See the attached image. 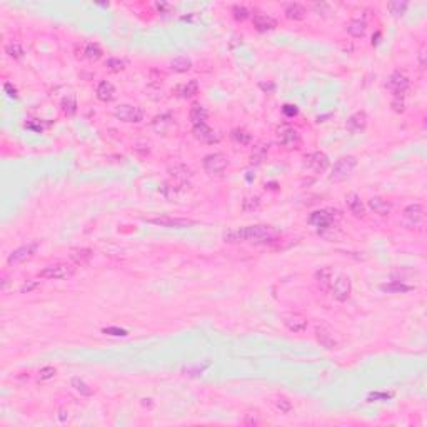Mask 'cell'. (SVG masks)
Wrapping results in <instances>:
<instances>
[{
	"instance_id": "1",
	"label": "cell",
	"mask_w": 427,
	"mask_h": 427,
	"mask_svg": "<svg viewBox=\"0 0 427 427\" xmlns=\"http://www.w3.org/2000/svg\"><path fill=\"white\" fill-rule=\"evenodd\" d=\"M276 239V231L265 224H257V226H247L242 229H235L224 234V240L229 244L235 242H255V244H267Z\"/></svg>"
},
{
	"instance_id": "2",
	"label": "cell",
	"mask_w": 427,
	"mask_h": 427,
	"mask_svg": "<svg viewBox=\"0 0 427 427\" xmlns=\"http://www.w3.org/2000/svg\"><path fill=\"white\" fill-rule=\"evenodd\" d=\"M342 219V214L341 210L337 209H321V210H315L312 212L307 222L310 226H314L319 229V232H324V231H329V229L336 227L337 222Z\"/></svg>"
},
{
	"instance_id": "3",
	"label": "cell",
	"mask_w": 427,
	"mask_h": 427,
	"mask_svg": "<svg viewBox=\"0 0 427 427\" xmlns=\"http://www.w3.org/2000/svg\"><path fill=\"white\" fill-rule=\"evenodd\" d=\"M75 274V265L67 264V262H56L50 264L39 272V277L47 279V281H64V279H70Z\"/></svg>"
},
{
	"instance_id": "4",
	"label": "cell",
	"mask_w": 427,
	"mask_h": 427,
	"mask_svg": "<svg viewBox=\"0 0 427 427\" xmlns=\"http://www.w3.org/2000/svg\"><path fill=\"white\" fill-rule=\"evenodd\" d=\"M355 167H357V157H354V155L341 157L336 164H334L329 180H332V182H342V180L350 177V174L354 172Z\"/></svg>"
},
{
	"instance_id": "5",
	"label": "cell",
	"mask_w": 427,
	"mask_h": 427,
	"mask_svg": "<svg viewBox=\"0 0 427 427\" xmlns=\"http://www.w3.org/2000/svg\"><path fill=\"white\" fill-rule=\"evenodd\" d=\"M329 291L336 300H339V302H346L350 297V294H352V281H350V277L346 276V274H337V276L334 277Z\"/></svg>"
},
{
	"instance_id": "6",
	"label": "cell",
	"mask_w": 427,
	"mask_h": 427,
	"mask_svg": "<svg viewBox=\"0 0 427 427\" xmlns=\"http://www.w3.org/2000/svg\"><path fill=\"white\" fill-rule=\"evenodd\" d=\"M227 166H229V158L222 152H214V154L205 155L204 162H202V167H204V171L209 175H222L226 172Z\"/></svg>"
},
{
	"instance_id": "7",
	"label": "cell",
	"mask_w": 427,
	"mask_h": 427,
	"mask_svg": "<svg viewBox=\"0 0 427 427\" xmlns=\"http://www.w3.org/2000/svg\"><path fill=\"white\" fill-rule=\"evenodd\" d=\"M277 139L281 147H284L286 150H299L300 145H302V135H300V132L297 129L289 127V125L279 130Z\"/></svg>"
},
{
	"instance_id": "8",
	"label": "cell",
	"mask_w": 427,
	"mask_h": 427,
	"mask_svg": "<svg viewBox=\"0 0 427 427\" xmlns=\"http://www.w3.org/2000/svg\"><path fill=\"white\" fill-rule=\"evenodd\" d=\"M114 116L117 120L127 124H139L144 120V111L139 105H130V103H122V105L116 107Z\"/></svg>"
},
{
	"instance_id": "9",
	"label": "cell",
	"mask_w": 427,
	"mask_h": 427,
	"mask_svg": "<svg viewBox=\"0 0 427 427\" xmlns=\"http://www.w3.org/2000/svg\"><path fill=\"white\" fill-rule=\"evenodd\" d=\"M409 85H410V79L404 70H394L386 82V87L394 95H402L409 89Z\"/></svg>"
},
{
	"instance_id": "10",
	"label": "cell",
	"mask_w": 427,
	"mask_h": 427,
	"mask_svg": "<svg viewBox=\"0 0 427 427\" xmlns=\"http://www.w3.org/2000/svg\"><path fill=\"white\" fill-rule=\"evenodd\" d=\"M37 249H39V242H30V244L22 245L19 249H15L7 259L9 265H17V264H22V262L32 259V257L35 255Z\"/></svg>"
},
{
	"instance_id": "11",
	"label": "cell",
	"mask_w": 427,
	"mask_h": 427,
	"mask_svg": "<svg viewBox=\"0 0 427 427\" xmlns=\"http://www.w3.org/2000/svg\"><path fill=\"white\" fill-rule=\"evenodd\" d=\"M192 134L194 137L202 144H217L221 140V135H219L212 127H209L207 124H197L192 127Z\"/></svg>"
},
{
	"instance_id": "12",
	"label": "cell",
	"mask_w": 427,
	"mask_h": 427,
	"mask_svg": "<svg viewBox=\"0 0 427 427\" xmlns=\"http://www.w3.org/2000/svg\"><path fill=\"white\" fill-rule=\"evenodd\" d=\"M147 222L155 224V226H161V227H174V229H184V227L195 226V221H190V219H174L169 216L147 219Z\"/></svg>"
},
{
	"instance_id": "13",
	"label": "cell",
	"mask_w": 427,
	"mask_h": 427,
	"mask_svg": "<svg viewBox=\"0 0 427 427\" xmlns=\"http://www.w3.org/2000/svg\"><path fill=\"white\" fill-rule=\"evenodd\" d=\"M284 326L287 327L289 331L294 332V334H300V332H304L305 329H307V317L302 315V314H297V312H292V314H287V315H284Z\"/></svg>"
},
{
	"instance_id": "14",
	"label": "cell",
	"mask_w": 427,
	"mask_h": 427,
	"mask_svg": "<svg viewBox=\"0 0 427 427\" xmlns=\"http://www.w3.org/2000/svg\"><path fill=\"white\" fill-rule=\"evenodd\" d=\"M305 166L312 169L315 174H322L329 167V157L324 152H312V154L305 155Z\"/></svg>"
},
{
	"instance_id": "15",
	"label": "cell",
	"mask_w": 427,
	"mask_h": 427,
	"mask_svg": "<svg viewBox=\"0 0 427 427\" xmlns=\"http://www.w3.org/2000/svg\"><path fill=\"white\" fill-rule=\"evenodd\" d=\"M402 216L410 224V226H417V224L422 226V224H424V216H425L424 205L419 204V202H415V204H409L406 209H404Z\"/></svg>"
},
{
	"instance_id": "16",
	"label": "cell",
	"mask_w": 427,
	"mask_h": 427,
	"mask_svg": "<svg viewBox=\"0 0 427 427\" xmlns=\"http://www.w3.org/2000/svg\"><path fill=\"white\" fill-rule=\"evenodd\" d=\"M346 127H347L349 132H352V134L362 132V130L367 127V114H365L364 111L354 112L352 116L347 119Z\"/></svg>"
},
{
	"instance_id": "17",
	"label": "cell",
	"mask_w": 427,
	"mask_h": 427,
	"mask_svg": "<svg viewBox=\"0 0 427 427\" xmlns=\"http://www.w3.org/2000/svg\"><path fill=\"white\" fill-rule=\"evenodd\" d=\"M252 24L259 32H269V30H274L277 27V20L274 17H271V15H267V14L255 12L254 17H252Z\"/></svg>"
},
{
	"instance_id": "18",
	"label": "cell",
	"mask_w": 427,
	"mask_h": 427,
	"mask_svg": "<svg viewBox=\"0 0 427 427\" xmlns=\"http://www.w3.org/2000/svg\"><path fill=\"white\" fill-rule=\"evenodd\" d=\"M346 204H347L349 212L352 214L354 217L362 219L365 216V207L362 204V200H360V197L355 192H350L346 195Z\"/></svg>"
},
{
	"instance_id": "19",
	"label": "cell",
	"mask_w": 427,
	"mask_h": 427,
	"mask_svg": "<svg viewBox=\"0 0 427 427\" xmlns=\"http://www.w3.org/2000/svg\"><path fill=\"white\" fill-rule=\"evenodd\" d=\"M95 95L98 100L102 102H112L114 98H116V87H114L109 80H102L98 82L97 89H95Z\"/></svg>"
},
{
	"instance_id": "20",
	"label": "cell",
	"mask_w": 427,
	"mask_h": 427,
	"mask_svg": "<svg viewBox=\"0 0 427 427\" xmlns=\"http://www.w3.org/2000/svg\"><path fill=\"white\" fill-rule=\"evenodd\" d=\"M332 281H334V271L331 267H322V269L315 272V282L321 291H324V292L329 291Z\"/></svg>"
},
{
	"instance_id": "21",
	"label": "cell",
	"mask_w": 427,
	"mask_h": 427,
	"mask_svg": "<svg viewBox=\"0 0 427 427\" xmlns=\"http://www.w3.org/2000/svg\"><path fill=\"white\" fill-rule=\"evenodd\" d=\"M267 154H269V144H264V142H259V144H255L252 147V150H250V164H255V166H259L267 158Z\"/></svg>"
},
{
	"instance_id": "22",
	"label": "cell",
	"mask_w": 427,
	"mask_h": 427,
	"mask_svg": "<svg viewBox=\"0 0 427 427\" xmlns=\"http://www.w3.org/2000/svg\"><path fill=\"white\" fill-rule=\"evenodd\" d=\"M315 337H317V342H319L321 346L326 347V349H334V347L337 346V342H336V339H334L332 332L327 331L326 327H317V329H315Z\"/></svg>"
},
{
	"instance_id": "23",
	"label": "cell",
	"mask_w": 427,
	"mask_h": 427,
	"mask_svg": "<svg viewBox=\"0 0 427 427\" xmlns=\"http://www.w3.org/2000/svg\"><path fill=\"white\" fill-rule=\"evenodd\" d=\"M284 14H286V17L289 20H302L305 15H307V10L302 4H297V2H292V4H287L286 5V10H284Z\"/></svg>"
},
{
	"instance_id": "24",
	"label": "cell",
	"mask_w": 427,
	"mask_h": 427,
	"mask_svg": "<svg viewBox=\"0 0 427 427\" xmlns=\"http://www.w3.org/2000/svg\"><path fill=\"white\" fill-rule=\"evenodd\" d=\"M381 289L389 294H406V292L414 291V286H409V284H406L404 281H392L389 284H382Z\"/></svg>"
},
{
	"instance_id": "25",
	"label": "cell",
	"mask_w": 427,
	"mask_h": 427,
	"mask_svg": "<svg viewBox=\"0 0 427 427\" xmlns=\"http://www.w3.org/2000/svg\"><path fill=\"white\" fill-rule=\"evenodd\" d=\"M369 207H370V210H374V214H379L382 217L389 216L392 210V205L389 204L387 200L382 199V197H372L369 200Z\"/></svg>"
},
{
	"instance_id": "26",
	"label": "cell",
	"mask_w": 427,
	"mask_h": 427,
	"mask_svg": "<svg viewBox=\"0 0 427 427\" xmlns=\"http://www.w3.org/2000/svg\"><path fill=\"white\" fill-rule=\"evenodd\" d=\"M207 117H209V111H207L204 105H200V103H194V105L190 107L189 119H190V122H192L194 125L205 124Z\"/></svg>"
},
{
	"instance_id": "27",
	"label": "cell",
	"mask_w": 427,
	"mask_h": 427,
	"mask_svg": "<svg viewBox=\"0 0 427 427\" xmlns=\"http://www.w3.org/2000/svg\"><path fill=\"white\" fill-rule=\"evenodd\" d=\"M92 255H94V252L90 249H74L70 252V260L74 262V265H87Z\"/></svg>"
},
{
	"instance_id": "28",
	"label": "cell",
	"mask_w": 427,
	"mask_h": 427,
	"mask_svg": "<svg viewBox=\"0 0 427 427\" xmlns=\"http://www.w3.org/2000/svg\"><path fill=\"white\" fill-rule=\"evenodd\" d=\"M347 32L352 37H355V39H362L365 32H367V24L360 19H352L347 24Z\"/></svg>"
},
{
	"instance_id": "29",
	"label": "cell",
	"mask_w": 427,
	"mask_h": 427,
	"mask_svg": "<svg viewBox=\"0 0 427 427\" xmlns=\"http://www.w3.org/2000/svg\"><path fill=\"white\" fill-rule=\"evenodd\" d=\"M171 69L177 74H185L192 69V60H190L189 57H185V56L174 57L171 60Z\"/></svg>"
},
{
	"instance_id": "30",
	"label": "cell",
	"mask_w": 427,
	"mask_h": 427,
	"mask_svg": "<svg viewBox=\"0 0 427 427\" xmlns=\"http://www.w3.org/2000/svg\"><path fill=\"white\" fill-rule=\"evenodd\" d=\"M177 94L182 98H192L199 94V82L197 80H189L185 84L177 87Z\"/></svg>"
},
{
	"instance_id": "31",
	"label": "cell",
	"mask_w": 427,
	"mask_h": 427,
	"mask_svg": "<svg viewBox=\"0 0 427 427\" xmlns=\"http://www.w3.org/2000/svg\"><path fill=\"white\" fill-rule=\"evenodd\" d=\"M102 56H103L102 47L98 45V43H94V42L85 43L84 50H82V57L89 59L90 62H97L98 59H102Z\"/></svg>"
},
{
	"instance_id": "32",
	"label": "cell",
	"mask_w": 427,
	"mask_h": 427,
	"mask_svg": "<svg viewBox=\"0 0 427 427\" xmlns=\"http://www.w3.org/2000/svg\"><path fill=\"white\" fill-rule=\"evenodd\" d=\"M169 174L172 175L175 180H179V182H187V180L192 177V171L187 167V166H182V164H177V166H174L169 169Z\"/></svg>"
},
{
	"instance_id": "33",
	"label": "cell",
	"mask_w": 427,
	"mask_h": 427,
	"mask_svg": "<svg viewBox=\"0 0 427 427\" xmlns=\"http://www.w3.org/2000/svg\"><path fill=\"white\" fill-rule=\"evenodd\" d=\"M231 137L235 144L239 145H249L252 142V135H250L245 129H234L231 132Z\"/></svg>"
},
{
	"instance_id": "34",
	"label": "cell",
	"mask_w": 427,
	"mask_h": 427,
	"mask_svg": "<svg viewBox=\"0 0 427 427\" xmlns=\"http://www.w3.org/2000/svg\"><path fill=\"white\" fill-rule=\"evenodd\" d=\"M407 7H409V2H406V0H396V2L387 4V10L394 15V17H402V15L406 14Z\"/></svg>"
},
{
	"instance_id": "35",
	"label": "cell",
	"mask_w": 427,
	"mask_h": 427,
	"mask_svg": "<svg viewBox=\"0 0 427 427\" xmlns=\"http://www.w3.org/2000/svg\"><path fill=\"white\" fill-rule=\"evenodd\" d=\"M172 124V116L171 114H164V116H158L154 119V122H152V127H154L157 132H166L169 125Z\"/></svg>"
},
{
	"instance_id": "36",
	"label": "cell",
	"mask_w": 427,
	"mask_h": 427,
	"mask_svg": "<svg viewBox=\"0 0 427 427\" xmlns=\"http://www.w3.org/2000/svg\"><path fill=\"white\" fill-rule=\"evenodd\" d=\"M5 54L12 59H22L25 52H24V47H22L19 42H10L7 43V47H5Z\"/></svg>"
},
{
	"instance_id": "37",
	"label": "cell",
	"mask_w": 427,
	"mask_h": 427,
	"mask_svg": "<svg viewBox=\"0 0 427 427\" xmlns=\"http://www.w3.org/2000/svg\"><path fill=\"white\" fill-rule=\"evenodd\" d=\"M260 207V197L257 195H250V197H245L242 200V210L244 212H254Z\"/></svg>"
},
{
	"instance_id": "38",
	"label": "cell",
	"mask_w": 427,
	"mask_h": 427,
	"mask_svg": "<svg viewBox=\"0 0 427 427\" xmlns=\"http://www.w3.org/2000/svg\"><path fill=\"white\" fill-rule=\"evenodd\" d=\"M232 15H234V19L237 20V22H244V20H247L250 17V12H249V9L245 7V5H234L232 7Z\"/></svg>"
},
{
	"instance_id": "39",
	"label": "cell",
	"mask_w": 427,
	"mask_h": 427,
	"mask_svg": "<svg viewBox=\"0 0 427 427\" xmlns=\"http://www.w3.org/2000/svg\"><path fill=\"white\" fill-rule=\"evenodd\" d=\"M105 67L107 70H111V72H122L125 69V60L119 59V57H111L105 62Z\"/></svg>"
},
{
	"instance_id": "40",
	"label": "cell",
	"mask_w": 427,
	"mask_h": 427,
	"mask_svg": "<svg viewBox=\"0 0 427 427\" xmlns=\"http://www.w3.org/2000/svg\"><path fill=\"white\" fill-rule=\"evenodd\" d=\"M70 382H72V387H74L77 392H80L82 396H87V397H89V396H92V394H94V392H92V389L85 384V381L79 379V377H74V379L70 381Z\"/></svg>"
},
{
	"instance_id": "41",
	"label": "cell",
	"mask_w": 427,
	"mask_h": 427,
	"mask_svg": "<svg viewBox=\"0 0 427 427\" xmlns=\"http://www.w3.org/2000/svg\"><path fill=\"white\" fill-rule=\"evenodd\" d=\"M62 111L67 114V116H74V114L77 112V102H75V98L72 95L65 97L62 100Z\"/></svg>"
},
{
	"instance_id": "42",
	"label": "cell",
	"mask_w": 427,
	"mask_h": 427,
	"mask_svg": "<svg viewBox=\"0 0 427 427\" xmlns=\"http://www.w3.org/2000/svg\"><path fill=\"white\" fill-rule=\"evenodd\" d=\"M276 407L281 410L282 414H287L292 410V402L289 401L286 396H279V397H276Z\"/></svg>"
},
{
	"instance_id": "43",
	"label": "cell",
	"mask_w": 427,
	"mask_h": 427,
	"mask_svg": "<svg viewBox=\"0 0 427 427\" xmlns=\"http://www.w3.org/2000/svg\"><path fill=\"white\" fill-rule=\"evenodd\" d=\"M392 111L396 114H404L406 112V100H404L402 95H394L392 102H391Z\"/></svg>"
},
{
	"instance_id": "44",
	"label": "cell",
	"mask_w": 427,
	"mask_h": 427,
	"mask_svg": "<svg viewBox=\"0 0 427 427\" xmlns=\"http://www.w3.org/2000/svg\"><path fill=\"white\" fill-rule=\"evenodd\" d=\"M57 374V369L52 367V365H45V367H42L39 372V379L40 381H48V379H54Z\"/></svg>"
},
{
	"instance_id": "45",
	"label": "cell",
	"mask_w": 427,
	"mask_h": 427,
	"mask_svg": "<svg viewBox=\"0 0 427 427\" xmlns=\"http://www.w3.org/2000/svg\"><path fill=\"white\" fill-rule=\"evenodd\" d=\"M39 286H40L39 281H32V279H30V281H27V282L22 284L20 292H22V294H30V292H34Z\"/></svg>"
},
{
	"instance_id": "46",
	"label": "cell",
	"mask_w": 427,
	"mask_h": 427,
	"mask_svg": "<svg viewBox=\"0 0 427 427\" xmlns=\"http://www.w3.org/2000/svg\"><path fill=\"white\" fill-rule=\"evenodd\" d=\"M394 397V394L392 392H374V394H370V396L367 397V401H387V399H391Z\"/></svg>"
},
{
	"instance_id": "47",
	"label": "cell",
	"mask_w": 427,
	"mask_h": 427,
	"mask_svg": "<svg viewBox=\"0 0 427 427\" xmlns=\"http://www.w3.org/2000/svg\"><path fill=\"white\" fill-rule=\"evenodd\" d=\"M102 332L109 334V336H116V337H125V336H127V331L119 329V327H105V329H103Z\"/></svg>"
},
{
	"instance_id": "48",
	"label": "cell",
	"mask_w": 427,
	"mask_h": 427,
	"mask_svg": "<svg viewBox=\"0 0 427 427\" xmlns=\"http://www.w3.org/2000/svg\"><path fill=\"white\" fill-rule=\"evenodd\" d=\"M282 112H284V116H287V117H295L299 112V109L295 105H292V103H286V105L282 107Z\"/></svg>"
},
{
	"instance_id": "49",
	"label": "cell",
	"mask_w": 427,
	"mask_h": 427,
	"mask_svg": "<svg viewBox=\"0 0 427 427\" xmlns=\"http://www.w3.org/2000/svg\"><path fill=\"white\" fill-rule=\"evenodd\" d=\"M260 422V417H259V414L257 412H249L247 415H245V424H249V425H255V424H259Z\"/></svg>"
},
{
	"instance_id": "50",
	"label": "cell",
	"mask_w": 427,
	"mask_h": 427,
	"mask_svg": "<svg viewBox=\"0 0 427 427\" xmlns=\"http://www.w3.org/2000/svg\"><path fill=\"white\" fill-rule=\"evenodd\" d=\"M4 90L7 92V95L9 97H12V98H17L19 97V94H17V89H15V87L10 84V82H5V85H4Z\"/></svg>"
},
{
	"instance_id": "51",
	"label": "cell",
	"mask_w": 427,
	"mask_h": 427,
	"mask_svg": "<svg viewBox=\"0 0 427 427\" xmlns=\"http://www.w3.org/2000/svg\"><path fill=\"white\" fill-rule=\"evenodd\" d=\"M259 87L264 92H267V94H272V92L276 90V84H274V82H267V84H265V82H260Z\"/></svg>"
},
{
	"instance_id": "52",
	"label": "cell",
	"mask_w": 427,
	"mask_h": 427,
	"mask_svg": "<svg viewBox=\"0 0 427 427\" xmlns=\"http://www.w3.org/2000/svg\"><path fill=\"white\" fill-rule=\"evenodd\" d=\"M155 7H157L158 10H169V9H171V5H169V4H164V2H157Z\"/></svg>"
},
{
	"instance_id": "53",
	"label": "cell",
	"mask_w": 427,
	"mask_h": 427,
	"mask_svg": "<svg viewBox=\"0 0 427 427\" xmlns=\"http://www.w3.org/2000/svg\"><path fill=\"white\" fill-rule=\"evenodd\" d=\"M424 57H425V52H424V48H420V52H419V60H420V65H425V60H424Z\"/></svg>"
},
{
	"instance_id": "54",
	"label": "cell",
	"mask_w": 427,
	"mask_h": 427,
	"mask_svg": "<svg viewBox=\"0 0 427 427\" xmlns=\"http://www.w3.org/2000/svg\"><path fill=\"white\" fill-rule=\"evenodd\" d=\"M379 37H381V32H377L376 37H372V45H376V43L379 42Z\"/></svg>"
}]
</instances>
